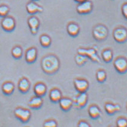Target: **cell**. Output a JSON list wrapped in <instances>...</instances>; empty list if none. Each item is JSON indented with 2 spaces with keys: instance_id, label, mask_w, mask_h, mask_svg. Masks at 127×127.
I'll return each instance as SVG.
<instances>
[{
  "instance_id": "obj_1",
  "label": "cell",
  "mask_w": 127,
  "mask_h": 127,
  "mask_svg": "<svg viewBox=\"0 0 127 127\" xmlns=\"http://www.w3.org/2000/svg\"><path fill=\"white\" fill-rule=\"evenodd\" d=\"M60 61L58 58L53 55L46 56L41 61V67L46 73L53 74L57 71L60 68Z\"/></svg>"
},
{
  "instance_id": "obj_2",
  "label": "cell",
  "mask_w": 127,
  "mask_h": 127,
  "mask_svg": "<svg viewBox=\"0 0 127 127\" xmlns=\"http://www.w3.org/2000/svg\"><path fill=\"white\" fill-rule=\"evenodd\" d=\"M108 30L106 26L103 25H98L93 29L92 34L95 39L98 41H102L107 38L108 35Z\"/></svg>"
},
{
  "instance_id": "obj_3",
  "label": "cell",
  "mask_w": 127,
  "mask_h": 127,
  "mask_svg": "<svg viewBox=\"0 0 127 127\" xmlns=\"http://www.w3.org/2000/svg\"><path fill=\"white\" fill-rule=\"evenodd\" d=\"M77 53L79 54L83 55L88 58L91 59L92 61L96 63H100V59L96 54V52L94 49H83L80 48L77 50Z\"/></svg>"
},
{
  "instance_id": "obj_4",
  "label": "cell",
  "mask_w": 127,
  "mask_h": 127,
  "mask_svg": "<svg viewBox=\"0 0 127 127\" xmlns=\"http://www.w3.org/2000/svg\"><path fill=\"white\" fill-rule=\"evenodd\" d=\"M14 116L23 122H28L31 116V112L29 110L23 109L21 107L16 109L14 112Z\"/></svg>"
},
{
  "instance_id": "obj_5",
  "label": "cell",
  "mask_w": 127,
  "mask_h": 127,
  "mask_svg": "<svg viewBox=\"0 0 127 127\" xmlns=\"http://www.w3.org/2000/svg\"><path fill=\"white\" fill-rule=\"evenodd\" d=\"M92 8L93 4L91 1L89 0H85L83 2L79 3L76 10L79 14H84L89 13L92 10Z\"/></svg>"
},
{
  "instance_id": "obj_6",
  "label": "cell",
  "mask_w": 127,
  "mask_h": 127,
  "mask_svg": "<svg viewBox=\"0 0 127 127\" xmlns=\"http://www.w3.org/2000/svg\"><path fill=\"white\" fill-rule=\"evenodd\" d=\"M113 38L119 43H123L127 38V31L124 27H118L113 31Z\"/></svg>"
},
{
  "instance_id": "obj_7",
  "label": "cell",
  "mask_w": 127,
  "mask_h": 127,
  "mask_svg": "<svg viewBox=\"0 0 127 127\" xmlns=\"http://www.w3.org/2000/svg\"><path fill=\"white\" fill-rule=\"evenodd\" d=\"M1 27L6 31H11L16 27V22L12 17L5 16L1 21Z\"/></svg>"
},
{
  "instance_id": "obj_8",
  "label": "cell",
  "mask_w": 127,
  "mask_h": 127,
  "mask_svg": "<svg viewBox=\"0 0 127 127\" xmlns=\"http://www.w3.org/2000/svg\"><path fill=\"white\" fill-rule=\"evenodd\" d=\"M114 67L119 73H125L127 69V60L124 57L118 58L114 62Z\"/></svg>"
},
{
  "instance_id": "obj_9",
  "label": "cell",
  "mask_w": 127,
  "mask_h": 127,
  "mask_svg": "<svg viewBox=\"0 0 127 127\" xmlns=\"http://www.w3.org/2000/svg\"><path fill=\"white\" fill-rule=\"evenodd\" d=\"M74 85L75 88L79 93L85 92L89 88V82L83 79H76Z\"/></svg>"
},
{
  "instance_id": "obj_10",
  "label": "cell",
  "mask_w": 127,
  "mask_h": 127,
  "mask_svg": "<svg viewBox=\"0 0 127 127\" xmlns=\"http://www.w3.org/2000/svg\"><path fill=\"white\" fill-rule=\"evenodd\" d=\"M88 99V95L85 92H82L75 98L73 103H74L75 106L78 109H80V108L84 107L86 104Z\"/></svg>"
},
{
  "instance_id": "obj_11",
  "label": "cell",
  "mask_w": 127,
  "mask_h": 127,
  "mask_svg": "<svg viewBox=\"0 0 127 127\" xmlns=\"http://www.w3.org/2000/svg\"><path fill=\"white\" fill-rule=\"evenodd\" d=\"M28 24L30 27V31L32 34H36L40 26V21L35 16H31L28 19Z\"/></svg>"
},
{
  "instance_id": "obj_12",
  "label": "cell",
  "mask_w": 127,
  "mask_h": 127,
  "mask_svg": "<svg viewBox=\"0 0 127 127\" xmlns=\"http://www.w3.org/2000/svg\"><path fill=\"white\" fill-rule=\"evenodd\" d=\"M27 10L30 14H35L38 12H42L43 11V8L42 7L40 6L35 2H28L26 5Z\"/></svg>"
},
{
  "instance_id": "obj_13",
  "label": "cell",
  "mask_w": 127,
  "mask_h": 127,
  "mask_svg": "<svg viewBox=\"0 0 127 127\" xmlns=\"http://www.w3.org/2000/svg\"><path fill=\"white\" fill-rule=\"evenodd\" d=\"M37 57V50L35 47H31L27 50L25 54V60L28 63H32Z\"/></svg>"
},
{
  "instance_id": "obj_14",
  "label": "cell",
  "mask_w": 127,
  "mask_h": 127,
  "mask_svg": "<svg viewBox=\"0 0 127 127\" xmlns=\"http://www.w3.org/2000/svg\"><path fill=\"white\" fill-rule=\"evenodd\" d=\"M60 106L62 109L64 111H67L70 110L73 105V101L68 98L62 97L60 101Z\"/></svg>"
},
{
  "instance_id": "obj_15",
  "label": "cell",
  "mask_w": 127,
  "mask_h": 127,
  "mask_svg": "<svg viewBox=\"0 0 127 127\" xmlns=\"http://www.w3.org/2000/svg\"><path fill=\"white\" fill-rule=\"evenodd\" d=\"M67 30L69 35L72 37H75L79 33L80 27L76 23L71 22L67 25Z\"/></svg>"
},
{
  "instance_id": "obj_16",
  "label": "cell",
  "mask_w": 127,
  "mask_h": 127,
  "mask_svg": "<svg viewBox=\"0 0 127 127\" xmlns=\"http://www.w3.org/2000/svg\"><path fill=\"white\" fill-rule=\"evenodd\" d=\"M43 101L41 96H36L32 98L28 102V106L32 109H38L43 105Z\"/></svg>"
},
{
  "instance_id": "obj_17",
  "label": "cell",
  "mask_w": 127,
  "mask_h": 127,
  "mask_svg": "<svg viewBox=\"0 0 127 127\" xmlns=\"http://www.w3.org/2000/svg\"><path fill=\"white\" fill-rule=\"evenodd\" d=\"M34 93L37 96H42L46 94L47 91L46 86L43 83H37L34 88Z\"/></svg>"
},
{
  "instance_id": "obj_18",
  "label": "cell",
  "mask_w": 127,
  "mask_h": 127,
  "mask_svg": "<svg viewBox=\"0 0 127 127\" xmlns=\"http://www.w3.org/2000/svg\"><path fill=\"white\" fill-rule=\"evenodd\" d=\"M19 90L22 93H26L30 88V83L26 78H23L20 80L18 84Z\"/></svg>"
},
{
  "instance_id": "obj_19",
  "label": "cell",
  "mask_w": 127,
  "mask_h": 127,
  "mask_svg": "<svg viewBox=\"0 0 127 127\" xmlns=\"http://www.w3.org/2000/svg\"><path fill=\"white\" fill-rule=\"evenodd\" d=\"M49 98L52 102H59L62 98L61 92L57 88L52 89L49 94Z\"/></svg>"
},
{
  "instance_id": "obj_20",
  "label": "cell",
  "mask_w": 127,
  "mask_h": 127,
  "mask_svg": "<svg viewBox=\"0 0 127 127\" xmlns=\"http://www.w3.org/2000/svg\"><path fill=\"white\" fill-rule=\"evenodd\" d=\"M104 108L107 113L110 115L114 114L116 112H118L121 110V107L119 104H114L110 102L106 103Z\"/></svg>"
},
{
  "instance_id": "obj_21",
  "label": "cell",
  "mask_w": 127,
  "mask_h": 127,
  "mask_svg": "<svg viewBox=\"0 0 127 127\" xmlns=\"http://www.w3.org/2000/svg\"><path fill=\"white\" fill-rule=\"evenodd\" d=\"M88 113L89 116L93 119H96L101 115V110L98 106L95 105H92L89 107L88 109Z\"/></svg>"
},
{
  "instance_id": "obj_22",
  "label": "cell",
  "mask_w": 127,
  "mask_h": 127,
  "mask_svg": "<svg viewBox=\"0 0 127 127\" xmlns=\"http://www.w3.org/2000/svg\"><path fill=\"white\" fill-rule=\"evenodd\" d=\"M14 89V86L11 82H7L4 83L2 86V92L5 94L10 95L13 93Z\"/></svg>"
},
{
  "instance_id": "obj_23",
  "label": "cell",
  "mask_w": 127,
  "mask_h": 127,
  "mask_svg": "<svg viewBox=\"0 0 127 127\" xmlns=\"http://www.w3.org/2000/svg\"><path fill=\"white\" fill-rule=\"evenodd\" d=\"M102 58L104 61L109 63L113 58V52L110 49H106L102 52Z\"/></svg>"
},
{
  "instance_id": "obj_24",
  "label": "cell",
  "mask_w": 127,
  "mask_h": 127,
  "mask_svg": "<svg viewBox=\"0 0 127 127\" xmlns=\"http://www.w3.org/2000/svg\"><path fill=\"white\" fill-rule=\"evenodd\" d=\"M40 42L43 47H49L51 44V38L49 35L43 34L40 37Z\"/></svg>"
},
{
  "instance_id": "obj_25",
  "label": "cell",
  "mask_w": 127,
  "mask_h": 127,
  "mask_svg": "<svg viewBox=\"0 0 127 127\" xmlns=\"http://www.w3.org/2000/svg\"><path fill=\"white\" fill-rule=\"evenodd\" d=\"M88 59V58L86 56L78 53V55H77L75 57V61L78 65H83L87 61Z\"/></svg>"
},
{
  "instance_id": "obj_26",
  "label": "cell",
  "mask_w": 127,
  "mask_h": 127,
  "mask_svg": "<svg viewBox=\"0 0 127 127\" xmlns=\"http://www.w3.org/2000/svg\"><path fill=\"white\" fill-rule=\"evenodd\" d=\"M22 49L20 46H16L11 50V54L14 58L19 59L22 55Z\"/></svg>"
},
{
  "instance_id": "obj_27",
  "label": "cell",
  "mask_w": 127,
  "mask_h": 127,
  "mask_svg": "<svg viewBox=\"0 0 127 127\" xmlns=\"http://www.w3.org/2000/svg\"><path fill=\"white\" fill-rule=\"evenodd\" d=\"M96 77L99 82H103L106 80L107 77V74L106 71L102 70H98L96 72Z\"/></svg>"
},
{
  "instance_id": "obj_28",
  "label": "cell",
  "mask_w": 127,
  "mask_h": 127,
  "mask_svg": "<svg viewBox=\"0 0 127 127\" xmlns=\"http://www.w3.org/2000/svg\"><path fill=\"white\" fill-rule=\"evenodd\" d=\"M9 11L10 8L7 5H4V4L0 5V16H6L8 13H9Z\"/></svg>"
},
{
  "instance_id": "obj_29",
  "label": "cell",
  "mask_w": 127,
  "mask_h": 127,
  "mask_svg": "<svg viewBox=\"0 0 127 127\" xmlns=\"http://www.w3.org/2000/svg\"><path fill=\"white\" fill-rule=\"evenodd\" d=\"M58 126L57 122L55 121L50 119V120H48L46 121L44 123V127H56Z\"/></svg>"
},
{
  "instance_id": "obj_30",
  "label": "cell",
  "mask_w": 127,
  "mask_h": 127,
  "mask_svg": "<svg viewBox=\"0 0 127 127\" xmlns=\"http://www.w3.org/2000/svg\"><path fill=\"white\" fill-rule=\"evenodd\" d=\"M117 125L119 127H125L127 125V121L126 119L121 118L117 121Z\"/></svg>"
},
{
  "instance_id": "obj_31",
  "label": "cell",
  "mask_w": 127,
  "mask_h": 127,
  "mask_svg": "<svg viewBox=\"0 0 127 127\" xmlns=\"http://www.w3.org/2000/svg\"><path fill=\"white\" fill-rule=\"evenodd\" d=\"M122 14L125 18H127V4L125 3L123 4L122 7Z\"/></svg>"
},
{
  "instance_id": "obj_32",
  "label": "cell",
  "mask_w": 127,
  "mask_h": 127,
  "mask_svg": "<svg viewBox=\"0 0 127 127\" xmlns=\"http://www.w3.org/2000/svg\"><path fill=\"white\" fill-rule=\"evenodd\" d=\"M78 126L80 127H89L91 125L87 122H86V121H80L79 123L78 124Z\"/></svg>"
},
{
  "instance_id": "obj_33",
  "label": "cell",
  "mask_w": 127,
  "mask_h": 127,
  "mask_svg": "<svg viewBox=\"0 0 127 127\" xmlns=\"http://www.w3.org/2000/svg\"><path fill=\"white\" fill-rule=\"evenodd\" d=\"M74 1H76V2H79V3H80V2H83V1H85V0H74Z\"/></svg>"
}]
</instances>
